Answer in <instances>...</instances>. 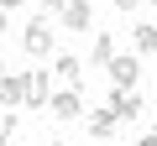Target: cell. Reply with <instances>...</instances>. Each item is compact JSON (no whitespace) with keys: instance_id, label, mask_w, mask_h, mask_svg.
<instances>
[{"instance_id":"6da1fadb","label":"cell","mask_w":157,"mask_h":146,"mask_svg":"<svg viewBox=\"0 0 157 146\" xmlns=\"http://www.w3.org/2000/svg\"><path fill=\"white\" fill-rule=\"evenodd\" d=\"M21 47H26L32 57H47V52H52V26H47V16H37V21L21 26Z\"/></svg>"},{"instance_id":"7a4b0ae2","label":"cell","mask_w":157,"mask_h":146,"mask_svg":"<svg viewBox=\"0 0 157 146\" xmlns=\"http://www.w3.org/2000/svg\"><path fill=\"white\" fill-rule=\"evenodd\" d=\"M105 68H110L115 89H136V78H141V57H136V52H115Z\"/></svg>"},{"instance_id":"3957f363","label":"cell","mask_w":157,"mask_h":146,"mask_svg":"<svg viewBox=\"0 0 157 146\" xmlns=\"http://www.w3.org/2000/svg\"><path fill=\"white\" fill-rule=\"evenodd\" d=\"M21 78H26V110H47V94H52V73L47 68H32V73H21Z\"/></svg>"},{"instance_id":"277c9868","label":"cell","mask_w":157,"mask_h":146,"mask_svg":"<svg viewBox=\"0 0 157 146\" xmlns=\"http://www.w3.org/2000/svg\"><path fill=\"white\" fill-rule=\"evenodd\" d=\"M47 115H52V120H78V115H84V94H78V89L47 94Z\"/></svg>"},{"instance_id":"5b68a950","label":"cell","mask_w":157,"mask_h":146,"mask_svg":"<svg viewBox=\"0 0 157 146\" xmlns=\"http://www.w3.org/2000/svg\"><path fill=\"white\" fill-rule=\"evenodd\" d=\"M110 110H115V120H141L147 115V99L136 89H110Z\"/></svg>"},{"instance_id":"8992f818","label":"cell","mask_w":157,"mask_h":146,"mask_svg":"<svg viewBox=\"0 0 157 146\" xmlns=\"http://www.w3.org/2000/svg\"><path fill=\"white\" fill-rule=\"evenodd\" d=\"M52 73H58L68 89H78V94H84V63H78L73 52H58V57H52Z\"/></svg>"},{"instance_id":"52a82bcc","label":"cell","mask_w":157,"mask_h":146,"mask_svg":"<svg viewBox=\"0 0 157 146\" xmlns=\"http://www.w3.org/2000/svg\"><path fill=\"white\" fill-rule=\"evenodd\" d=\"M58 16H63L68 31H89V26H94V5H89V0H68Z\"/></svg>"},{"instance_id":"ba28073f","label":"cell","mask_w":157,"mask_h":146,"mask_svg":"<svg viewBox=\"0 0 157 146\" xmlns=\"http://www.w3.org/2000/svg\"><path fill=\"white\" fill-rule=\"evenodd\" d=\"M21 99H26V78L6 68V73H0V110H16Z\"/></svg>"},{"instance_id":"9c48e42d","label":"cell","mask_w":157,"mask_h":146,"mask_svg":"<svg viewBox=\"0 0 157 146\" xmlns=\"http://www.w3.org/2000/svg\"><path fill=\"white\" fill-rule=\"evenodd\" d=\"M115 130H121V120H115V110H110V104L89 115V136H94V141H115Z\"/></svg>"},{"instance_id":"30bf717a","label":"cell","mask_w":157,"mask_h":146,"mask_svg":"<svg viewBox=\"0 0 157 146\" xmlns=\"http://www.w3.org/2000/svg\"><path fill=\"white\" fill-rule=\"evenodd\" d=\"M131 42H136V57H141V52H157V21H136Z\"/></svg>"},{"instance_id":"8fae6325","label":"cell","mask_w":157,"mask_h":146,"mask_svg":"<svg viewBox=\"0 0 157 146\" xmlns=\"http://www.w3.org/2000/svg\"><path fill=\"white\" fill-rule=\"evenodd\" d=\"M115 57V31H94V63H110Z\"/></svg>"},{"instance_id":"7c38bea8","label":"cell","mask_w":157,"mask_h":146,"mask_svg":"<svg viewBox=\"0 0 157 146\" xmlns=\"http://www.w3.org/2000/svg\"><path fill=\"white\" fill-rule=\"evenodd\" d=\"M11 136H16V115L0 110V146H11Z\"/></svg>"},{"instance_id":"4fadbf2b","label":"cell","mask_w":157,"mask_h":146,"mask_svg":"<svg viewBox=\"0 0 157 146\" xmlns=\"http://www.w3.org/2000/svg\"><path fill=\"white\" fill-rule=\"evenodd\" d=\"M63 5H68V0H42V11H47V16H58Z\"/></svg>"},{"instance_id":"5bb4252c","label":"cell","mask_w":157,"mask_h":146,"mask_svg":"<svg viewBox=\"0 0 157 146\" xmlns=\"http://www.w3.org/2000/svg\"><path fill=\"white\" fill-rule=\"evenodd\" d=\"M110 5H115V11H136L141 0H110Z\"/></svg>"},{"instance_id":"9a60e30c","label":"cell","mask_w":157,"mask_h":146,"mask_svg":"<svg viewBox=\"0 0 157 146\" xmlns=\"http://www.w3.org/2000/svg\"><path fill=\"white\" fill-rule=\"evenodd\" d=\"M136 146H157V125H152V130H147V136H141Z\"/></svg>"},{"instance_id":"2e32d148","label":"cell","mask_w":157,"mask_h":146,"mask_svg":"<svg viewBox=\"0 0 157 146\" xmlns=\"http://www.w3.org/2000/svg\"><path fill=\"white\" fill-rule=\"evenodd\" d=\"M16 5H26V0H0V11H16Z\"/></svg>"},{"instance_id":"e0dca14e","label":"cell","mask_w":157,"mask_h":146,"mask_svg":"<svg viewBox=\"0 0 157 146\" xmlns=\"http://www.w3.org/2000/svg\"><path fill=\"white\" fill-rule=\"evenodd\" d=\"M6 31H11V16H6V11H0V37H6Z\"/></svg>"},{"instance_id":"ac0fdd59","label":"cell","mask_w":157,"mask_h":146,"mask_svg":"<svg viewBox=\"0 0 157 146\" xmlns=\"http://www.w3.org/2000/svg\"><path fill=\"white\" fill-rule=\"evenodd\" d=\"M52 146H68V141H52Z\"/></svg>"},{"instance_id":"d6986e66","label":"cell","mask_w":157,"mask_h":146,"mask_svg":"<svg viewBox=\"0 0 157 146\" xmlns=\"http://www.w3.org/2000/svg\"><path fill=\"white\" fill-rule=\"evenodd\" d=\"M0 73H6V63H0Z\"/></svg>"},{"instance_id":"ffe728a7","label":"cell","mask_w":157,"mask_h":146,"mask_svg":"<svg viewBox=\"0 0 157 146\" xmlns=\"http://www.w3.org/2000/svg\"><path fill=\"white\" fill-rule=\"evenodd\" d=\"M152 5H157V0H152Z\"/></svg>"}]
</instances>
